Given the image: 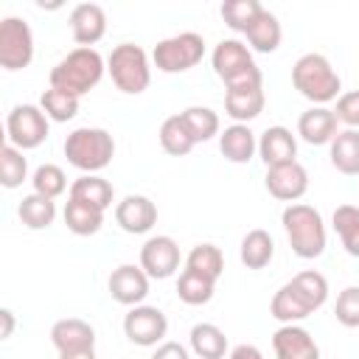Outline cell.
<instances>
[{"label": "cell", "instance_id": "40", "mask_svg": "<svg viewBox=\"0 0 359 359\" xmlns=\"http://www.w3.org/2000/svg\"><path fill=\"white\" fill-rule=\"evenodd\" d=\"M334 317L345 328H359V286H348L339 292L337 306H334Z\"/></svg>", "mask_w": 359, "mask_h": 359}, {"label": "cell", "instance_id": "6", "mask_svg": "<svg viewBox=\"0 0 359 359\" xmlns=\"http://www.w3.org/2000/svg\"><path fill=\"white\" fill-rule=\"evenodd\" d=\"M213 73L224 81V87H238V84H261V67L252 62V53L244 42L238 39H222L213 48Z\"/></svg>", "mask_w": 359, "mask_h": 359}, {"label": "cell", "instance_id": "11", "mask_svg": "<svg viewBox=\"0 0 359 359\" xmlns=\"http://www.w3.org/2000/svg\"><path fill=\"white\" fill-rule=\"evenodd\" d=\"M140 269L157 280L171 278L180 269V244L171 236H151L140 247Z\"/></svg>", "mask_w": 359, "mask_h": 359}, {"label": "cell", "instance_id": "13", "mask_svg": "<svg viewBox=\"0 0 359 359\" xmlns=\"http://www.w3.org/2000/svg\"><path fill=\"white\" fill-rule=\"evenodd\" d=\"M107 289H109L115 303L140 306L149 294V275L135 264H121L118 269H112V275L107 280Z\"/></svg>", "mask_w": 359, "mask_h": 359}, {"label": "cell", "instance_id": "29", "mask_svg": "<svg viewBox=\"0 0 359 359\" xmlns=\"http://www.w3.org/2000/svg\"><path fill=\"white\" fill-rule=\"evenodd\" d=\"M289 286H292V292L306 303L309 311H317V309L325 306V300H328V280H325L320 272H314V269L297 272V275L289 280Z\"/></svg>", "mask_w": 359, "mask_h": 359}, {"label": "cell", "instance_id": "9", "mask_svg": "<svg viewBox=\"0 0 359 359\" xmlns=\"http://www.w3.org/2000/svg\"><path fill=\"white\" fill-rule=\"evenodd\" d=\"M34 59V34L25 20L3 17L0 20V67L22 70Z\"/></svg>", "mask_w": 359, "mask_h": 359}, {"label": "cell", "instance_id": "39", "mask_svg": "<svg viewBox=\"0 0 359 359\" xmlns=\"http://www.w3.org/2000/svg\"><path fill=\"white\" fill-rule=\"evenodd\" d=\"M31 185H34V194H42V196H48V199H56V196L65 194V188H67V177H65V171H62L59 165H53V163H42V165L34 171Z\"/></svg>", "mask_w": 359, "mask_h": 359}, {"label": "cell", "instance_id": "43", "mask_svg": "<svg viewBox=\"0 0 359 359\" xmlns=\"http://www.w3.org/2000/svg\"><path fill=\"white\" fill-rule=\"evenodd\" d=\"M230 359H264V353H261L255 345L241 342V345H236V348L230 351Z\"/></svg>", "mask_w": 359, "mask_h": 359}, {"label": "cell", "instance_id": "30", "mask_svg": "<svg viewBox=\"0 0 359 359\" xmlns=\"http://www.w3.org/2000/svg\"><path fill=\"white\" fill-rule=\"evenodd\" d=\"M185 269L199 272L210 280H219L222 272H224V255L216 244H196L185 258Z\"/></svg>", "mask_w": 359, "mask_h": 359}, {"label": "cell", "instance_id": "1", "mask_svg": "<svg viewBox=\"0 0 359 359\" xmlns=\"http://www.w3.org/2000/svg\"><path fill=\"white\" fill-rule=\"evenodd\" d=\"M104 70H107V62L95 48H73L50 70V87L81 98L104 79Z\"/></svg>", "mask_w": 359, "mask_h": 359}, {"label": "cell", "instance_id": "24", "mask_svg": "<svg viewBox=\"0 0 359 359\" xmlns=\"http://www.w3.org/2000/svg\"><path fill=\"white\" fill-rule=\"evenodd\" d=\"M188 339H191V351L199 359H224V353H227V337L213 323H196L191 328Z\"/></svg>", "mask_w": 359, "mask_h": 359}, {"label": "cell", "instance_id": "45", "mask_svg": "<svg viewBox=\"0 0 359 359\" xmlns=\"http://www.w3.org/2000/svg\"><path fill=\"white\" fill-rule=\"evenodd\" d=\"M59 359H95V348L93 351H76V353H59Z\"/></svg>", "mask_w": 359, "mask_h": 359}, {"label": "cell", "instance_id": "14", "mask_svg": "<svg viewBox=\"0 0 359 359\" xmlns=\"http://www.w3.org/2000/svg\"><path fill=\"white\" fill-rule=\"evenodd\" d=\"M115 222L121 224V230L140 236V233H149L157 224V208L149 196L129 194L115 205Z\"/></svg>", "mask_w": 359, "mask_h": 359}, {"label": "cell", "instance_id": "28", "mask_svg": "<svg viewBox=\"0 0 359 359\" xmlns=\"http://www.w3.org/2000/svg\"><path fill=\"white\" fill-rule=\"evenodd\" d=\"M62 216H65L67 230L76 236H95L104 224V210H98L87 202H79V199H67Z\"/></svg>", "mask_w": 359, "mask_h": 359}, {"label": "cell", "instance_id": "26", "mask_svg": "<svg viewBox=\"0 0 359 359\" xmlns=\"http://www.w3.org/2000/svg\"><path fill=\"white\" fill-rule=\"evenodd\" d=\"M275 255V241L266 230L255 227L250 230L244 238H241V250H238V258L247 269H264Z\"/></svg>", "mask_w": 359, "mask_h": 359}, {"label": "cell", "instance_id": "42", "mask_svg": "<svg viewBox=\"0 0 359 359\" xmlns=\"http://www.w3.org/2000/svg\"><path fill=\"white\" fill-rule=\"evenodd\" d=\"M151 359H191V353L180 342H163V345H157V351L151 353Z\"/></svg>", "mask_w": 359, "mask_h": 359}, {"label": "cell", "instance_id": "10", "mask_svg": "<svg viewBox=\"0 0 359 359\" xmlns=\"http://www.w3.org/2000/svg\"><path fill=\"white\" fill-rule=\"evenodd\" d=\"M168 331V320L157 306H132L123 317V334L129 342L140 345V348H151L157 345Z\"/></svg>", "mask_w": 359, "mask_h": 359}, {"label": "cell", "instance_id": "3", "mask_svg": "<svg viewBox=\"0 0 359 359\" xmlns=\"http://www.w3.org/2000/svg\"><path fill=\"white\" fill-rule=\"evenodd\" d=\"M286 238L292 244V252L300 258H320L325 252V224L317 208L303 205V202H292L283 213H280Z\"/></svg>", "mask_w": 359, "mask_h": 359}, {"label": "cell", "instance_id": "44", "mask_svg": "<svg viewBox=\"0 0 359 359\" xmlns=\"http://www.w3.org/2000/svg\"><path fill=\"white\" fill-rule=\"evenodd\" d=\"M0 317H3V331H0V337H3V339H8V337H11V331H14V314H11V309H3V311H0Z\"/></svg>", "mask_w": 359, "mask_h": 359}, {"label": "cell", "instance_id": "12", "mask_svg": "<svg viewBox=\"0 0 359 359\" xmlns=\"http://www.w3.org/2000/svg\"><path fill=\"white\" fill-rule=\"evenodd\" d=\"M266 191L280 199V202H297L306 191H309V171L294 160V163H283V165H272L266 168L264 177Z\"/></svg>", "mask_w": 359, "mask_h": 359}, {"label": "cell", "instance_id": "36", "mask_svg": "<svg viewBox=\"0 0 359 359\" xmlns=\"http://www.w3.org/2000/svg\"><path fill=\"white\" fill-rule=\"evenodd\" d=\"M39 107H42V112L50 121L65 123V121L76 118V112H79V95L65 93V90H56V87H48L42 93V98H39Z\"/></svg>", "mask_w": 359, "mask_h": 359}, {"label": "cell", "instance_id": "20", "mask_svg": "<svg viewBox=\"0 0 359 359\" xmlns=\"http://www.w3.org/2000/svg\"><path fill=\"white\" fill-rule=\"evenodd\" d=\"M339 121L328 107H311L297 118V135L311 146H325L337 137Z\"/></svg>", "mask_w": 359, "mask_h": 359}, {"label": "cell", "instance_id": "7", "mask_svg": "<svg viewBox=\"0 0 359 359\" xmlns=\"http://www.w3.org/2000/svg\"><path fill=\"white\" fill-rule=\"evenodd\" d=\"M205 56V39L196 31H182L168 39H160L151 50V62L163 73H185L199 65Z\"/></svg>", "mask_w": 359, "mask_h": 359}, {"label": "cell", "instance_id": "32", "mask_svg": "<svg viewBox=\"0 0 359 359\" xmlns=\"http://www.w3.org/2000/svg\"><path fill=\"white\" fill-rule=\"evenodd\" d=\"M216 292V280L199 275V272H191V269H182L180 280H177V297L188 306H202L213 297Z\"/></svg>", "mask_w": 359, "mask_h": 359}, {"label": "cell", "instance_id": "34", "mask_svg": "<svg viewBox=\"0 0 359 359\" xmlns=\"http://www.w3.org/2000/svg\"><path fill=\"white\" fill-rule=\"evenodd\" d=\"M160 146H163V151H168L171 157H185L196 143H194V137L188 135L182 118H180V115H171V118H165V121L160 123Z\"/></svg>", "mask_w": 359, "mask_h": 359}, {"label": "cell", "instance_id": "38", "mask_svg": "<svg viewBox=\"0 0 359 359\" xmlns=\"http://www.w3.org/2000/svg\"><path fill=\"white\" fill-rule=\"evenodd\" d=\"M264 11V6L258 0H227L222 3V20L227 22V28L247 34V28L252 25V20Z\"/></svg>", "mask_w": 359, "mask_h": 359}, {"label": "cell", "instance_id": "8", "mask_svg": "<svg viewBox=\"0 0 359 359\" xmlns=\"http://www.w3.org/2000/svg\"><path fill=\"white\" fill-rule=\"evenodd\" d=\"M50 118L42 112V107L36 104H17L8 118H6V132H8V143L17 146L20 151H28V149H36L45 143L48 137V123Z\"/></svg>", "mask_w": 359, "mask_h": 359}, {"label": "cell", "instance_id": "5", "mask_svg": "<svg viewBox=\"0 0 359 359\" xmlns=\"http://www.w3.org/2000/svg\"><path fill=\"white\" fill-rule=\"evenodd\" d=\"M107 70L112 76V84L126 95H140L151 81L149 56L140 45H132V42H121L112 48L107 59Z\"/></svg>", "mask_w": 359, "mask_h": 359}, {"label": "cell", "instance_id": "2", "mask_svg": "<svg viewBox=\"0 0 359 359\" xmlns=\"http://www.w3.org/2000/svg\"><path fill=\"white\" fill-rule=\"evenodd\" d=\"M65 157L84 174H98L115 157V140L101 126H79L65 137Z\"/></svg>", "mask_w": 359, "mask_h": 359}, {"label": "cell", "instance_id": "22", "mask_svg": "<svg viewBox=\"0 0 359 359\" xmlns=\"http://www.w3.org/2000/svg\"><path fill=\"white\" fill-rule=\"evenodd\" d=\"M328 146H331V151H328L331 165L345 177H356L359 174V129L337 132V137Z\"/></svg>", "mask_w": 359, "mask_h": 359}, {"label": "cell", "instance_id": "18", "mask_svg": "<svg viewBox=\"0 0 359 359\" xmlns=\"http://www.w3.org/2000/svg\"><path fill=\"white\" fill-rule=\"evenodd\" d=\"M264 81L261 84H238V87H227L224 93V112L236 121V123H250L252 118H258L264 112Z\"/></svg>", "mask_w": 359, "mask_h": 359}, {"label": "cell", "instance_id": "33", "mask_svg": "<svg viewBox=\"0 0 359 359\" xmlns=\"http://www.w3.org/2000/svg\"><path fill=\"white\" fill-rule=\"evenodd\" d=\"M269 314H272L275 320H280L283 325H292V323H297V320H306L311 311H309V309H306V303L292 292V286H289V283H283V286L272 294Z\"/></svg>", "mask_w": 359, "mask_h": 359}, {"label": "cell", "instance_id": "15", "mask_svg": "<svg viewBox=\"0 0 359 359\" xmlns=\"http://www.w3.org/2000/svg\"><path fill=\"white\" fill-rule=\"evenodd\" d=\"M50 342L59 353L93 351L95 348V328L79 317H65L50 325Z\"/></svg>", "mask_w": 359, "mask_h": 359}, {"label": "cell", "instance_id": "25", "mask_svg": "<svg viewBox=\"0 0 359 359\" xmlns=\"http://www.w3.org/2000/svg\"><path fill=\"white\" fill-rule=\"evenodd\" d=\"M247 42H250V48L252 50H258V53H272V50H278V45H280V36H283V31H280V22H278V17L272 14V11H261L255 20H252V25L247 28Z\"/></svg>", "mask_w": 359, "mask_h": 359}, {"label": "cell", "instance_id": "19", "mask_svg": "<svg viewBox=\"0 0 359 359\" xmlns=\"http://www.w3.org/2000/svg\"><path fill=\"white\" fill-rule=\"evenodd\" d=\"M258 157L264 160L266 168L283 165V163H294L297 160V140H294L292 129H286V126L264 129L261 137H258Z\"/></svg>", "mask_w": 359, "mask_h": 359}, {"label": "cell", "instance_id": "31", "mask_svg": "<svg viewBox=\"0 0 359 359\" xmlns=\"http://www.w3.org/2000/svg\"><path fill=\"white\" fill-rule=\"evenodd\" d=\"M188 135L194 137V143H205L213 135H219V115L210 107H188L180 112Z\"/></svg>", "mask_w": 359, "mask_h": 359}, {"label": "cell", "instance_id": "37", "mask_svg": "<svg viewBox=\"0 0 359 359\" xmlns=\"http://www.w3.org/2000/svg\"><path fill=\"white\" fill-rule=\"evenodd\" d=\"M28 177V160L22 157V151L11 143H6L0 149V182L3 188H20Z\"/></svg>", "mask_w": 359, "mask_h": 359}, {"label": "cell", "instance_id": "35", "mask_svg": "<svg viewBox=\"0 0 359 359\" xmlns=\"http://www.w3.org/2000/svg\"><path fill=\"white\" fill-rule=\"evenodd\" d=\"M334 230H337L345 252L359 258V208L356 205H339L334 210Z\"/></svg>", "mask_w": 359, "mask_h": 359}, {"label": "cell", "instance_id": "23", "mask_svg": "<svg viewBox=\"0 0 359 359\" xmlns=\"http://www.w3.org/2000/svg\"><path fill=\"white\" fill-rule=\"evenodd\" d=\"M67 194H70L67 199L87 202V205H93L98 210H107L112 205V196H115L112 185L104 177H98V174H81L79 180H73V185H70Z\"/></svg>", "mask_w": 359, "mask_h": 359}, {"label": "cell", "instance_id": "16", "mask_svg": "<svg viewBox=\"0 0 359 359\" xmlns=\"http://www.w3.org/2000/svg\"><path fill=\"white\" fill-rule=\"evenodd\" d=\"M275 359H320V348L314 337L300 325H280L272 334Z\"/></svg>", "mask_w": 359, "mask_h": 359}, {"label": "cell", "instance_id": "27", "mask_svg": "<svg viewBox=\"0 0 359 359\" xmlns=\"http://www.w3.org/2000/svg\"><path fill=\"white\" fill-rule=\"evenodd\" d=\"M17 216L28 230H45L56 219V202L42 194H28L17 205Z\"/></svg>", "mask_w": 359, "mask_h": 359}, {"label": "cell", "instance_id": "21", "mask_svg": "<svg viewBox=\"0 0 359 359\" xmlns=\"http://www.w3.org/2000/svg\"><path fill=\"white\" fill-rule=\"evenodd\" d=\"M219 151L230 163H250L252 154L258 151L255 132L247 123H233L219 135Z\"/></svg>", "mask_w": 359, "mask_h": 359}, {"label": "cell", "instance_id": "41", "mask_svg": "<svg viewBox=\"0 0 359 359\" xmlns=\"http://www.w3.org/2000/svg\"><path fill=\"white\" fill-rule=\"evenodd\" d=\"M337 121L345 123L348 129H359V90L342 93L337 98V109H334Z\"/></svg>", "mask_w": 359, "mask_h": 359}, {"label": "cell", "instance_id": "17", "mask_svg": "<svg viewBox=\"0 0 359 359\" xmlns=\"http://www.w3.org/2000/svg\"><path fill=\"white\" fill-rule=\"evenodd\" d=\"M70 31L79 48L95 45L107 34V14L98 3H79L70 11Z\"/></svg>", "mask_w": 359, "mask_h": 359}, {"label": "cell", "instance_id": "4", "mask_svg": "<svg viewBox=\"0 0 359 359\" xmlns=\"http://www.w3.org/2000/svg\"><path fill=\"white\" fill-rule=\"evenodd\" d=\"M292 84L303 98H309L317 107L334 101L342 90L337 70L323 53H303L292 67Z\"/></svg>", "mask_w": 359, "mask_h": 359}]
</instances>
